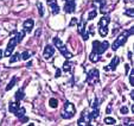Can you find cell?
Instances as JSON below:
<instances>
[{
	"mask_svg": "<svg viewBox=\"0 0 134 126\" xmlns=\"http://www.w3.org/2000/svg\"><path fill=\"white\" fill-rule=\"evenodd\" d=\"M89 60H90V62L96 63V62H99V61L101 60V55H99V54H96V52H94V51H91V54L89 55Z\"/></svg>",
	"mask_w": 134,
	"mask_h": 126,
	"instance_id": "cell-15",
	"label": "cell"
},
{
	"mask_svg": "<svg viewBox=\"0 0 134 126\" xmlns=\"http://www.w3.org/2000/svg\"><path fill=\"white\" fill-rule=\"evenodd\" d=\"M133 32H134V29H131L129 31H124V32H121V33H120V35L116 37V39L114 40L113 45H111V49H113L114 51L118 50L120 46H122L125 43H126L127 39H128V37H129V36H131Z\"/></svg>",
	"mask_w": 134,
	"mask_h": 126,
	"instance_id": "cell-1",
	"label": "cell"
},
{
	"mask_svg": "<svg viewBox=\"0 0 134 126\" xmlns=\"http://www.w3.org/2000/svg\"><path fill=\"white\" fill-rule=\"evenodd\" d=\"M24 96H25V94H24V88L18 89L17 93H15V100L20 101V100H23V99H24Z\"/></svg>",
	"mask_w": 134,
	"mask_h": 126,
	"instance_id": "cell-17",
	"label": "cell"
},
{
	"mask_svg": "<svg viewBox=\"0 0 134 126\" xmlns=\"http://www.w3.org/2000/svg\"><path fill=\"white\" fill-rule=\"evenodd\" d=\"M3 55H4V52H3V50H1V49H0V58L3 57Z\"/></svg>",
	"mask_w": 134,
	"mask_h": 126,
	"instance_id": "cell-35",
	"label": "cell"
},
{
	"mask_svg": "<svg viewBox=\"0 0 134 126\" xmlns=\"http://www.w3.org/2000/svg\"><path fill=\"white\" fill-rule=\"evenodd\" d=\"M21 60V55L19 52H15L14 55H11L10 58V63H15V62H19Z\"/></svg>",
	"mask_w": 134,
	"mask_h": 126,
	"instance_id": "cell-16",
	"label": "cell"
},
{
	"mask_svg": "<svg viewBox=\"0 0 134 126\" xmlns=\"http://www.w3.org/2000/svg\"><path fill=\"white\" fill-rule=\"evenodd\" d=\"M46 1H48V5L50 6L52 14H58L59 6H58V4H57V0H46Z\"/></svg>",
	"mask_w": 134,
	"mask_h": 126,
	"instance_id": "cell-12",
	"label": "cell"
},
{
	"mask_svg": "<svg viewBox=\"0 0 134 126\" xmlns=\"http://www.w3.org/2000/svg\"><path fill=\"white\" fill-rule=\"evenodd\" d=\"M56 77H59V76H61V70H59V69H57V71H56Z\"/></svg>",
	"mask_w": 134,
	"mask_h": 126,
	"instance_id": "cell-33",
	"label": "cell"
},
{
	"mask_svg": "<svg viewBox=\"0 0 134 126\" xmlns=\"http://www.w3.org/2000/svg\"><path fill=\"white\" fill-rule=\"evenodd\" d=\"M72 66H74V64L71 62H69V61H65V62L63 63V68H62V69H63L64 71H66V73H69V71L72 69Z\"/></svg>",
	"mask_w": 134,
	"mask_h": 126,
	"instance_id": "cell-20",
	"label": "cell"
},
{
	"mask_svg": "<svg viewBox=\"0 0 134 126\" xmlns=\"http://www.w3.org/2000/svg\"><path fill=\"white\" fill-rule=\"evenodd\" d=\"M75 8H76L75 0H66L65 5H64V11L66 13H74L75 12Z\"/></svg>",
	"mask_w": 134,
	"mask_h": 126,
	"instance_id": "cell-9",
	"label": "cell"
},
{
	"mask_svg": "<svg viewBox=\"0 0 134 126\" xmlns=\"http://www.w3.org/2000/svg\"><path fill=\"white\" fill-rule=\"evenodd\" d=\"M17 39H15V37H12L10 39V42H8V44H7V46H6V50H5V52H4V56H6V57H10L11 55H12V52H13V50H14V48H15V45H17Z\"/></svg>",
	"mask_w": 134,
	"mask_h": 126,
	"instance_id": "cell-6",
	"label": "cell"
},
{
	"mask_svg": "<svg viewBox=\"0 0 134 126\" xmlns=\"http://www.w3.org/2000/svg\"><path fill=\"white\" fill-rule=\"evenodd\" d=\"M131 98L134 99V92H132V93H131Z\"/></svg>",
	"mask_w": 134,
	"mask_h": 126,
	"instance_id": "cell-36",
	"label": "cell"
},
{
	"mask_svg": "<svg viewBox=\"0 0 134 126\" xmlns=\"http://www.w3.org/2000/svg\"><path fill=\"white\" fill-rule=\"evenodd\" d=\"M77 31H79V33L82 36V38L84 40H87L89 38V33L86 31V22H84V19H81V22L77 24Z\"/></svg>",
	"mask_w": 134,
	"mask_h": 126,
	"instance_id": "cell-7",
	"label": "cell"
},
{
	"mask_svg": "<svg viewBox=\"0 0 134 126\" xmlns=\"http://www.w3.org/2000/svg\"><path fill=\"white\" fill-rule=\"evenodd\" d=\"M53 54H55V48H53L52 45H50V44H48V45L45 46V49H44V52H43V56L45 60H49V58H51L53 56Z\"/></svg>",
	"mask_w": 134,
	"mask_h": 126,
	"instance_id": "cell-11",
	"label": "cell"
},
{
	"mask_svg": "<svg viewBox=\"0 0 134 126\" xmlns=\"http://www.w3.org/2000/svg\"><path fill=\"white\" fill-rule=\"evenodd\" d=\"M52 42H53V44H55V46L58 49L59 51H61V54L66 58V60H70V58L72 57V54H71L70 51L66 49V46L64 45V43L62 42L61 39H59L58 37H55V38L52 39Z\"/></svg>",
	"mask_w": 134,
	"mask_h": 126,
	"instance_id": "cell-2",
	"label": "cell"
},
{
	"mask_svg": "<svg viewBox=\"0 0 134 126\" xmlns=\"http://www.w3.org/2000/svg\"><path fill=\"white\" fill-rule=\"evenodd\" d=\"M120 62V58L118 57V56H114V58L111 60V62L109 63L107 67H104V70L106 71H109V70H115L118 67V64H119Z\"/></svg>",
	"mask_w": 134,
	"mask_h": 126,
	"instance_id": "cell-10",
	"label": "cell"
},
{
	"mask_svg": "<svg viewBox=\"0 0 134 126\" xmlns=\"http://www.w3.org/2000/svg\"><path fill=\"white\" fill-rule=\"evenodd\" d=\"M49 105H50V107H52V108H56V107L58 106V101H57V99L51 98L50 100H49Z\"/></svg>",
	"mask_w": 134,
	"mask_h": 126,
	"instance_id": "cell-24",
	"label": "cell"
},
{
	"mask_svg": "<svg viewBox=\"0 0 134 126\" xmlns=\"http://www.w3.org/2000/svg\"><path fill=\"white\" fill-rule=\"evenodd\" d=\"M110 23V18L108 15H103V17L100 19L99 22V28H104V26H108V24Z\"/></svg>",
	"mask_w": 134,
	"mask_h": 126,
	"instance_id": "cell-14",
	"label": "cell"
},
{
	"mask_svg": "<svg viewBox=\"0 0 134 126\" xmlns=\"http://www.w3.org/2000/svg\"><path fill=\"white\" fill-rule=\"evenodd\" d=\"M21 55V60H25V61H27L29 58L31 57V52L30 51H24L23 54H20Z\"/></svg>",
	"mask_w": 134,
	"mask_h": 126,
	"instance_id": "cell-28",
	"label": "cell"
},
{
	"mask_svg": "<svg viewBox=\"0 0 134 126\" xmlns=\"http://www.w3.org/2000/svg\"><path fill=\"white\" fill-rule=\"evenodd\" d=\"M77 23V22H76V19L75 18H72V20H71V23H70V26H72V25H75V24Z\"/></svg>",
	"mask_w": 134,
	"mask_h": 126,
	"instance_id": "cell-34",
	"label": "cell"
},
{
	"mask_svg": "<svg viewBox=\"0 0 134 126\" xmlns=\"http://www.w3.org/2000/svg\"><path fill=\"white\" fill-rule=\"evenodd\" d=\"M96 15H97V11L96 10H91L90 12H89V14H88V19L89 20H93L94 18L96 17Z\"/></svg>",
	"mask_w": 134,
	"mask_h": 126,
	"instance_id": "cell-27",
	"label": "cell"
},
{
	"mask_svg": "<svg viewBox=\"0 0 134 126\" xmlns=\"http://www.w3.org/2000/svg\"><path fill=\"white\" fill-rule=\"evenodd\" d=\"M25 112H26V109L24 108V107H19V108L17 109V112H15V117H18L19 119H21L24 116H25Z\"/></svg>",
	"mask_w": 134,
	"mask_h": 126,
	"instance_id": "cell-21",
	"label": "cell"
},
{
	"mask_svg": "<svg viewBox=\"0 0 134 126\" xmlns=\"http://www.w3.org/2000/svg\"><path fill=\"white\" fill-rule=\"evenodd\" d=\"M116 123V120L114 118H111V117H107V118H104V124H107V125H114V124Z\"/></svg>",
	"mask_w": 134,
	"mask_h": 126,
	"instance_id": "cell-25",
	"label": "cell"
},
{
	"mask_svg": "<svg viewBox=\"0 0 134 126\" xmlns=\"http://www.w3.org/2000/svg\"><path fill=\"white\" fill-rule=\"evenodd\" d=\"M17 81H18V77H17V76H13V77H12V80H11L10 81V82H8V85H7V86H6V91H10V89H12L13 88V87H14V85H15V83H17Z\"/></svg>",
	"mask_w": 134,
	"mask_h": 126,
	"instance_id": "cell-19",
	"label": "cell"
},
{
	"mask_svg": "<svg viewBox=\"0 0 134 126\" xmlns=\"http://www.w3.org/2000/svg\"><path fill=\"white\" fill-rule=\"evenodd\" d=\"M124 14L128 15V17H133V15H134V11H133V8H128V10H126V11L124 12Z\"/></svg>",
	"mask_w": 134,
	"mask_h": 126,
	"instance_id": "cell-31",
	"label": "cell"
},
{
	"mask_svg": "<svg viewBox=\"0 0 134 126\" xmlns=\"http://www.w3.org/2000/svg\"><path fill=\"white\" fill-rule=\"evenodd\" d=\"M86 81H87V83H88V85H95V83H97L100 81V73H99V70H97L96 68L91 69V70L88 73V75H87Z\"/></svg>",
	"mask_w": 134,
	"mask_h": 126,
	"instance_id": "cell-5",
	"label": "cell"
},
{
	"mask_svg": "<svg viewBox=\"0 0 134 126\" xmlns=\"http://www.w3.org/2000/svg\"><path fill=\"white\" fill-rule=\"evenodd\" d=\"M99 33L101 37H106L108 35V28L104 26V28H99Z\"/></svg>",
	"mask_w": 134,
	"mask_h": 126,
	"instance_id": "cell-22",
	"label": "cell"
},
{
	"mask_svg": "<svg viewBox=\"0 0 134 126\" xmlns=\"http://www.w3.org/2000/svg\"><path fill=\"white\" fill-rule=\"evenodd\" d=\"M129 83H131L132 86H134V69H132L131 74H129Z\"/></svg>",
	"mask_w": 134,
	"mask_h": 126,
	"instance_id": "cell-30",
	"label": "cell"
},
{
	"mask_svg": "<svg viewBox=\"0 0 134 126\" xmlns=\"http://www.w3.org/2000/svg\"><path fill=\"white\" fill-rule=\"evenodd\" d=\"M90 121H91V119H90V116H89V113L87 111H83V113H82V116H81V118L79 119V125H89L90 124Z\"/></svg>",
	"mask_w": 134,
	"mask_h": 126,
	"instance_id": "cell-8",
	"label": "cell"
},
{
	"mask_svg": "<svg viewBox=\"0 0 134 126\" xmlns=\"http://www.w3.org/2000/svg\"><path fill=\"white\" fill-rule=\"evenodd\" d=\"M120 113L121 114H127L128 113V108H127L126 106H122L121 108H120Z\"/></svg>",
	"mask_w": 134,
	"mask_h": 126,
	"instance_id": "cell-32",
	"label": "cell"
},
{
	"mask_svg": "<svg viewBox=\"0 0 134 126\" xmlns=\"http://www.w3.org/2000/svg\"><path fill=\"white\" fill-rule=\"evenodd\" d=\"M33 24H35V22H33V19H26L25 22H24V24H23V28H24V31L25 32H27V33H30L31 31H32V29H33Z\"/></svg>",
	"mask_w": 134,
	"mask_h": 126,
	"instance_id": "cell-13",
	"label": "cell"
},
{
	"mask_svg": "<svg viewBox=\"0 0 134 126\" xmlns=\"http://www.w3.org/2000/svg\"><path fill=\"white\" fill-rule=\"evenodd\" d=\"M24 36H25V31H20V32H18L17 36H15V39H17V43H20L21 40H23Z\"/></svg>",
	"mask_w": 134,
	"mask_h": 126,
	"instance_id": "cell-23",
	"label": "cell"
},
{
	"mask_svg": "<svg viewBox=\"0 0 134 126\" xmlns=\"http://www.w3.org/2000/svg\"><path fill=\"white\" fill-rule=\"evenodd\" d=\"M36 5H37L38 11H39V15H41V17H43V15H44V8H43V5H42V3H37Z\"/></svg>",
	"mask_w": 134,
	"mask_h": 126,
	"instance_id": "cell-29",
	"label": "cell"
},
{
	"mask_svg": "<svg viewBox=\"0 0 134 126\" xmlns=\"http://www.w3.org/2000/svg\"><path fill=\"white\" fill-rule=\"evenodd\" d=\"M18 108H19V103L18 102H10V105H8V109H10L11 113H15Z\"/></svg>",
	"mask_w": 134,
	"mask_h": 126,
	"instance_id": "cell-18",
	"label": "cell"
},
{
	"mask_svg": "<svg viewBox=\"0 0 134 126\" xmlns=\"http://www.w3.org/2000/svg\"><path fill=\"white\" fill-rule=\"evenodd\" d=\"M109 43L107 40H103V42H99V40H94L93 43V51L94 52L99 54V55H102L104 51L108 49Z\"/></svg>",
	"mask_w": 134,
	"mask_h": 126,
	"instance_id": "cell-4",
	"label": "cell"
},
{
	"mask_svg": "<svg viewBox=\"0 0 134 126\" xmlns=\"http://www.w3.org/2000/svg\"><path fill=\"white\" fill-rule=\"evenodd\" d=\"M76 113V108H75V105L69 101H66L64 103V107H63V111L61 112V116L62 118L64 119H71Z\"/></svg>",
	"mask_w": 134,
	"mask_h": 126,
	"instance_id": "cell-3",
	"label": "cell"
},
{
	"mask_svg": "<svg viewBox=\"0 0 134 126\" xmlns=\"http://www.w3.org/2000/svg\"><path fill=\"white\" fill-rule=\"evenodd\" d=\"M89 116H90L91 120H93V119H96L97 117H99V109H97V107L96 108H94V111L91 112V113H89Z\"/></svg>",
	"mask_w": 134,
	"mask_h": 126,
	"instance_id": "cell-26",
	"label": "cell"
}]
</instances>
